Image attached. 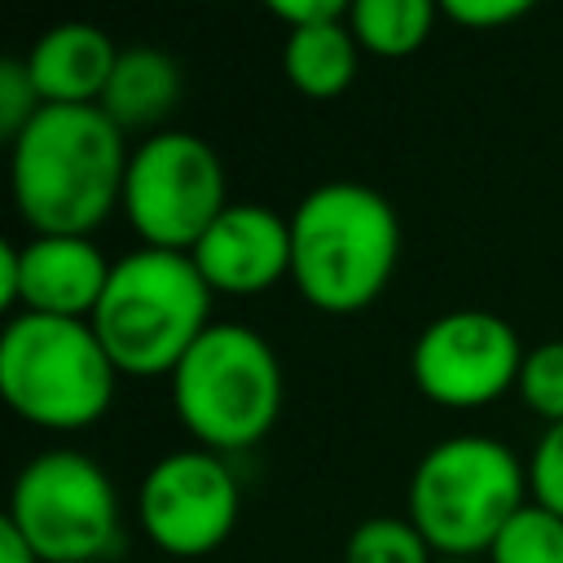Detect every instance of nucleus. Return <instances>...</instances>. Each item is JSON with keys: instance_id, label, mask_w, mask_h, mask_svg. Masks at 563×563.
Listing matches in <instances>:
<instances>
[{"instance_id": "nucleus-22", "label": "nucleus", "mask_w": 563, "mask_h": 563, "mask_svg": "<svg viewBox=\"0 0 563 563\" xmlns=\"http://www.w3.org/2000/svg\"><path fill=\"white\" fill-rule=\"evenodd\" d=\"M440 13L457 26H506L528 13V0H444Z\"/></svg>"}, {"instance_id": "nucleus-1", "label": "nucleus", "mask_w": 563, "mask_h": 563, "mask_svg": "<svg viewBox=\"0 0 563 563\" xmlns=\"http://www.w3.org/2000/svg\"><path fill=\"white\" fill-rule=\"evenodd\" d=\"M128 158L101 106H44L9 145V189L31 233L88 238L123 202Z\"/></svg>"}, {"instance_id": "nucleus-24", "label": "nucleus", "mask_w": 563, "mask_h": 563, "mask_svg": "<svg viewBox=\"0 0 563 563\" xmlns=\"http://www.w3.org/2000/svg\"><path fill=\"white\" fill-rule=\"evenodd\" d=\"M18 277H22L18 242H0V308H4V312L18 308Z\"/></svg>"}, {"instance_id": "nucleus-12", "label": "nucleus", "mask_w": 563, "mask_h": 563, "mask_svg": "<svg viewBox=\"0 0 563 563\" xmlns=\"http://www.w3.org/2000/svg\"><path fill=\"white\" fill-rule=\"evenodd\" d=\"M18 308L75 321L92 317L114 268L92 238L70 233H31L26 242H18Z\"/></svg>"}, {"instance_id": "nucleus-10", "label": "nucleus", "mask_w": 563, "mask_h": 563, "mask_svg": "<svg viewBox=\"0 0 563 563\" xmlns=\"http://www.w3.org/2000/svg\"><path fill=\"white\" fill-rule=\"evenodd\" d=\"M141 528L145 537L176 559H198L224 545L238 523L242 493L229 462L211 449L163 453L141 479Z\"/></svg>"}, {"instance_id": "nucleus-16", "label": "nucleus", "mask_w": 563, "mask_h": 563, "mask_svg": "<svg viewBox=\"0 0 563 563\" xmlns=\"http://www.w3.org/2000/svg\"><path fill=\"white\" fill-rule=\"evenodd\" d=\"M347 26L361 48L378 57H409L427 44L435 26L431 0H356L347 9Z\"/></svg>"}, {"instance_id": "nucleus-17", "label": "nucleus", "mask_w": 563, "mask_h": 563, "mask_svg": "<svg viewBox=\"0 0 563 563\" xmlns=\"http://www.w3.org/2000/svg\"><path fill=\"white\" fill-rule=\"evenodd\" d=\"M488 563H563V519L528 497L497 532Z\"/></svg>"}, {"instance_id": "nucleus-14", "label": "nucleus", "mask_w": 563, "mask_h": 563, "mask_svg": "<svg viewBox=\"0 0 563 563\" xmlns=\"http://www.w3.org/2000/svg\"><path fill=\"white\" fill-rule=\"evenodd\" d=\"M180 97V66L172 53L150 48V44H132L119 48L114 75L101 92V110L128 132V128H150L158 123Z\"/></svg>"}, {"instance_id": "nucleus-18", "label": "nucleus", "mask_w": 563, "mask_h": 563, "mask_svg": "<svg viewBox=\"0 0 563 563\" xmlns=\"http://www.w3.org/2000/svg\"><path fill=\"white\" fill-rule=\"evenodd\" d=\"M343 563H435L427 537L405 515H369L352 528L343 545Z\"/></svg>"}, {"instance_id": "nucleus-15", "label": "nucleus", "mask_w": 563, "mask_h": 563, "mask_svg": "<svg viewBox=\"0 0 563 563\" xmlns=\"http://www.w3.org/2000/svg\"><path fill=\"white\" fill-rule=\"evenodd\" d=\"M356 66H361V44H356L347 18L286 31L282 70L303 97H339L356 79Z\"/></svg>"}, {"instance_id": "nucleus-19", "label": "nucleus", "mask_w": 563, "mask_h": 563, "mask_svg": "<svg viewBox=\"0 0 563 563\" xmlns=\"http://www.w3.org/2000/svg\"><path fill=\"white\" fill-rule=\"evenodd\" d=\"M515 391L537 418H545V427L563 422V339H545L528 347Z\"/></svg>"}, {"instance_id": "nucleus-5", "label": "nucleus", "mask_w": 563, "mask_h": 563, "mask_svg": "<svg viewBox=\"0 0 563 563\" xmlns=\"http://www.w3.org/2000/svg\"><path fill=\"white\" fill-rule=\"evenodd\" d=\"M282 361L273 343L238 321H211V330L172 369V405L185 431L211 453L264 440L282 413Z\"/></svg>"}, {"instance_id": "nucleus-7", "label": "nucleus", "mask_w": 563, "mask_h": 563, "mask_svg": "<svg viewBox=\"0 0 563 563\" xmlns=\"http://www.w3.org/2000/svg\"><path fill=\"white\" fill-rule=\"evenodd\" d=\"M4 519L40 563H97L119 537V493L88 453L48 449L18 471Z\"/></svg>"}, {"instance_id": "nucleus-21", "label": "nucleus", "mask_w": 563, "mask_h": 563, "mask_svg": "<svg viewBox=\"0 0 563 563\" xmlns=\"http://www.w3.org/2000/svg\"><path fill=\"white\" fill-rule=\"evenodd\" d=\"M44 110L31 75H26V62L22 57H4L0 62V136L13 145L22 136V128Z\"/></svg>"}, {"instance_id": "nucleus-26", "label": "nucleus", "mask_w": 563, "mask_h": 563, "mask_svg": "<svg viewBox=\"0 0 563 563\" xmlns=\"http://www.w3.org/2000/svg\"><path fill=\"white\" fill-rule=\"evenodd\" d=\"M435 563H479V559H435Z\"/></svg>"}, {"instance_id": "nucleus-13", "label": "nucleus", "mask_w": 563, "mask_h": 563, "mask_svg": "<svg viewBox=\"0 0 563 563\" xmlns=\"http://www.w3.org/2000/svg\"><path fill=\"white\" fill-rule=\"evenodd\" d=\"M22 62L44 106H101L119 48L92 22H57L26 48Z\"/></svg>"}, {"instance_id": "nucleus-8", "label": "nucleus", "mask_w": 563, "mask_h": 563, "mask_svg": "<svg viewBox=\"0 0 563 563\" xmlns=\"http://www.w3.org/2000/svg\"><path fill=\"white\" fill-rule=\"evenodd\" d=\"M119 207L145 246L189 255L229 207L224 163L198 132H154L128 158Z\"/></svg>"}, {"instance_id": "nucleus-6", "label": "nucleus", "mask_w": 563, "mask_h": 563, "mask_svg": "<svg viewBox=\"0 0 563 563\" xmlns=\"http://www.w3.org/2000/svg\"><path fill=\"white\" fill-rule=\"evenodd\" d=\"M114 378L119 369L88 321L18 312L0 334V391L35 427H92L114 400Z\"/></svg>"}, {"instance_id": "nucleus-11", "label": "nucleus", "mask_w": 563, "mask_h": 563, "mask_svg": "<svg viewBox=\"0 0 563 563\" xmlns=\"http://www.w3.org/2000/svg\"><path fill=\"white\" fill-rule=\"evenodd\" d=\"M189 260L211 295H264L290 277V216L264 202H229Z\"/></svg>"}, {"instance_id": "nucleus-27", "label": "nucleus", "mask_w": 563, "mask_h": 563, "mask_svg": "<svg viewBox=\"0 0 563 563\" xmlns=\"http://www.w3.org/2000/svg\"><path fill=\"white\" fill-rule=\"evenodd\" d=\"M97 563H110V559H97Z\"/></svg>"}, {"instance_id": "nucleus-2", "label": "nucleus", "mask_w": 563, "mask_h": 563, "mask_svg": "<svg viewBox=\"0 0 563 563\" xmlns=\"http://www.w3.org/2000/svg\"><path fill=\"white\" fill-rule=\"evenodd\" d=\"M400 260L396 207L361 180H325L290 211V282L321 312L374 303Z\"/></svg>"}, {"instance_id": "nucleus-25", "label": "nucleus", "mask_w": 563, "mask_h": 563, "mask_svg": "<svg viewBox=\"0 0 563 563\" xmlns=\"http://www.w3.org/2000/svg\"><path fill=\"white\" fill-rule=\"evenodd\" d=\"M0 563H40V554L31 550V541L9 519H0Z\"/></svg>"}, {"instance_id": "nucleus-20", "label": "nucleus", "mask_w": 563, "mask_h": 563, "mask_svg": "<svg viewBox=\"0 0 563 563\" xmlns=\"http://www.w3.org/2000/svg\"><path fill=\"white\" fill-rule=\"evenodd\" d=\"M528 493L537 506L563 519V422H550L528 457Z\"/></svg>"}, {"instance_id": "nucleus-3", "label": "nucleus", "mask_w": 563, "mask_h": 563, "mask_svg": "<svg viewBox=\"0 0 563 563\" xmlns=\"http://www.w3.org/2000/svg\"><path fill=\"white\" fill-rule=\"evenodd\" d=\"M88 325L119 374H172L211 330V286L189 255L141 246L114 260Z\"/></svg>"}, {"instance_id": "nucleus-4", "label": "nucleus", "mask_w": 563, "mask_h": 563, "mask_svg": "<svg viewBox=\"0 0 563 563\" xmlns=\"http://www.w3.org/2000/svg\"><path fill=\"white\" fill-rule=\"evenodd\" d=\"M528 466L493 435H449L409 475V519L440 559L488 554L528 501Z\"/></svg>"}, {"instance_id": "nucleus-9", "label": "nucleus", "mask_w": 563, "mask_h": 563, "mask_svg": "<svg viewBox=\"0 0 563 563\" xmlns=\"http://www.w3.org/2000/svg\"><path fill=\"white\" fill-rule=\"evenodd\" d=\"M515 325L488 308H453L422 325L409 352L413 387L444 409H479L506 396L523 369Z\"/></svg>"}, {"instance_id": "nucleus-23", "label": "nucleus", "mask_w": 563, "mask_h": 563, "mask_svg": "<svg viewBox=\"0 0 563 563\" xmlns=\"http://www.w3.org/2000/svg\"><path fill=\"white\" fill-rule=\"evenodd\" d=\"M352 4L343 0H268V13L286 22V31L299 26H321V22H343Z\"/></svg>"}]
</instances>
